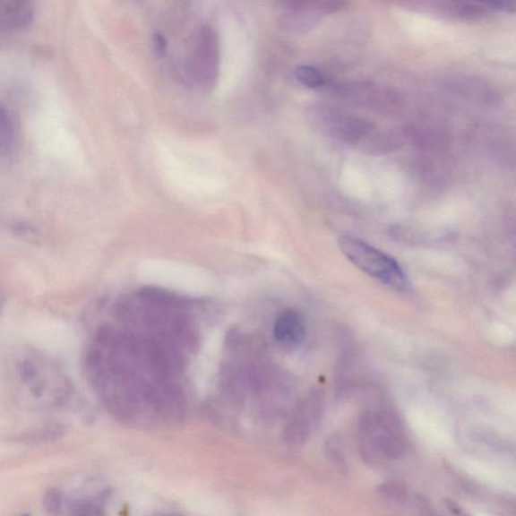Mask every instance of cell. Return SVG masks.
I'll return each mask as SVG.
<instances>
[{
  "label": "cell",
  "mask_w": 516,
  "mask_h": 516,
  "mask_svg": "<svg viewBox=\"0 0 516 516\" xmlns=\"http://www.w3.org/2000/svg\"><path fill=\"white\" fill-rule=\"evenodd\" d=\"M319 417V408L310 401H305L294 411L286 426L285 439L289 445L300 446L308 440L313 426Z\"/></svg>",
  "instance_id": "9c48e42d"
},
{
  "label": "cell",
  "mask_w": 516,
  "mask_h": 516,
  "mask_svg": "<svg viewBox=\"0 0 516 516\" xmlns=\"http://www.w3.org/2000/svg\"><path fill=\"white\" fill-rule=\"evenodd\" d=\"M359 451L368 464L377 465L400 459L406 452L402 435L389 417L367 415L359 429Z\"/></svg>",
  "instance_id": "6da1fadb"
},
{
  "label": "cell",
  "mask_w": 516,
  "mask_h": 516,
  "mask_svg": "<svg viewBox=\"0 0 516 516\" xmlns=\"http://www.w3.org/2000/svg\"><path fill=\"white\" fill-rule=\"evenodd\" d=\"M507 297H508V300L516 304V281L511 287V288L508 289Z\"/></svg>",
  "instance_id": "ffe728a7"
},
{
  "label": "cell",
  "mask_w": 516,
  "mask_h": 516,
  "mask_svg": "<svg viewBox=\"0 0 516 516\" xmlns=\"http://www.w3.org/2000/svg\"><path fill=\"white\" fill-rule=\"evenodd\" d=\"M72 516H103L99 507L91 503H80L73 510Z\"/></svg>",
  "instance_id": "ac0fdd59"
},
{
  "label": "cell",
  "mask_w": 516,
  "mask_h": 516,
  "mask_svg": "<svg viewBox=\"0 0 516 516\" xmlns=\"http://www.w3.org/2000/svg\"><path fill=\"white\" fill-rule=\"evenodd\" d=\"M346 5L340 2H292L286 4L280 23L290 32L310 30L320 22L322 15L334 13Z\"/></svg>",
  "instance_id": "5b68a950"
},
{
  "label": "cell",
  "mask_w": 516,
  "mask_h": 516,
  "mask_svg": "<svg viewBox=\"0 0 516 516\" xmlns=\"http://www.w3.org/2000/svg\"><path fill=\"white\" fill-rule=\"evenodd\" d=\"M379 494L386 499L400 502L406 497V490L400 483L394 481L384 482L378 487Z\"/></svg>",
  "instance_id": "e0dca14e"
},
{
  "label": "cell",
  "mask_w": 516,
  "mask_h": 516,
  "mask_svg": "<svg viewBox=\"0 0 516 516\" xmlns=\"http://www.w3.org/2000/svg\"><path fill=\"white\" fill-rule=\"evenodd\" d=\"M165 516V515H164ZM167 516H173V515H167Z\"/></svg>",
  "instance_id": "7402d4cb"
},
{
  "label": "cell",
  "mask_w": 516,
  "mask_h": 516,
  "mask_svg": "<svg viewBox=\"0 0 516 516\" xmlns=\"http://www.w3.org/2000/svg\"><path fill=\"white\" fill-rule=\"evenodd\" d=\"M32 335L37 342L46 346L47 348H61L71 341V333L68 329L56 322H46V324L37 326Z\"/></svg>",
  "instance_id": "30bf717a"
},
{
  "label": "cell",
  "mask_w": 516,
  "mask_h": 516,
  "mask_svg": "<svg viewBox=\"0 0 516 516\" xmlns=\"http://www.w3.org/2000/svg\"><path fill=\"white\" fill-rule=\"evenodd\" d=\"M305 334V320L300 312L288 309L280 314L274 324L273 335L281 348L297 349L304 342Z\"/></svg>",
  "instance_id": "ba28073f"
},
{
  "label": "cell",
  "mask_w": 516,
  "mask_h": 516,
  "mask_svg": "<svg viewBox=\"0 0 516 516\" xmlns=\"http://www.w3.org/2000/svg\"><path fill=\"white\" fill-rule=\"evenodd\" d=\"M311 121L321 131L350 144H361L366 147L374 133V125L369 120L344 115L329 108H314L309 113Z\"/></svg>",
  "instance_id": "277c9868"
},
{
  "label": "cell",
  "mask_w": 516,
  "mask_h": 516,
  "mask_svg": "<svg viewBox=\"0 0 516 516\" xmlns=\"http://www.w3.org/2000/svg\"><path fill=\"white\" fill-rule=\"evenodd\" d=\"M488 337L491 342L497 345H508L513 342L514 334L511 328L503 322H494L488 331Z\"/></svg>",
  "instance_id": "5bb4252c"
},
{
  "label": "cell",
  "mask_w": 516,
  "mask_h": 516,
  "mask_svg": "<svg viewBox=\"0 0 516 516\" xmlns=\"http://www.w3.org/2000/svg\"><path fill=\"white\" fill-rule=\"evenodd\" d=\"M218 62H219V47L216 31L211 27H205L200 32L195 58L192 64L201 83L211 86L215 82Z\"/></svg>",
  "instance_id": "52a82bcc"
},
{
  "label": "cell",
  "mask_w": 516,
  "mask_h": 516,
  "mask_svg": "<svg viewBox=\"0 0 516 516\" xmlns=\"http://www.w3.org/2000/svg\"><path fill=\"white\" fill-rule=\"evenodd\" d=\"M295 76L298 82L311 89L320 88L325 83V79L321 74V72L312 66H301L297 68Z\"/></svg>",
  "instance_id": "7c38bea8"
},
{
  "label": "cell",
  "mask_w": 516,
  "mask_h": 516,
  "mask_svg": "<svg viewBox=\"0 0 516 516\" xmlns=\"http://www.w3.org/2000/svg\"><path fill=\"white\" fill-rule=\"evenodd\" d=\"M137 273L145 284L176 292L198 295L205 288L203 274L188 263L153 258L142 262Z\"/></svg>",
  "instance_id": "7a4b0ae2"
},
{
  "label": "cell",
  "mask_w": 516,
  "mask_h": 516,
  "mask_svg": "<svg viewBox=\"0 0 516 516\" xmlns=\"http://www.w3.org/2000/svg\"><path fill=\"white\" fill-rule=\"evenodd\" d=\"M20 516H30V515H28V514H22V515H20Z\"/></svg>",
  "instance_id": "44dd1931"
},
{
  "label": "cell",
  "mask_w": 516,
  "mask_h": 516,
  "mask_svg": "<svg viewBox=\"0 0 516 516\" xmlns=\"http://www.w3.org/2000/svg\"><path fill=\"white\" fill-rule=\"evenodd\" d=\"M31 10L28 3L11 2L0 8V19L8 28L26 26L30 22Z\"/></svg>",
  "instance_id": "8fae6325"
},
{
  "label": "cell",
  "mask_w": 516,
  "mask_h": 516,
  "mask_svg": "<svg viewBox=\"0 0 516 516\" xmlns=\"http://www.w3.org/2000/svg\"><path fill=\"white\" fill-rule=\"evenodd\" d=\"M325 454L329 462L332 464L338 471H340L342 474L348 471V464H347L344 451L336 440H331L326 443Z\"/></svg>",
  "instance_id": "4fadbf2b"
},
{
  "label": "cell",
  "mask_w": 516,
  "mask_h": 516,
  "mask_svg": "<svg viewBox=\"0 0 516 516\" xmlns=\"http://www.w3.org/2000/svg\"><path fill=\"white\" fill-rule=\"evenodd\" d=\"M62 506L63 498L61 492L56 489L48 490L44 497V507L47 515L60 516Z\"/></svg>",
  "instance_id": "2e32d148"
},
{
  "label": "cell",
  "mask_w": 516,
  "mask_h": 516,
  "mask_svg": "<svg viewBox=\"0 0 516 516\" xmlns=\"http://www.w3.org/2000/svg\"><path fill=\"white\" fill-rule=\"evenodd\" d=\"M152 39H153V47H155L156 51L159 54H164L167 48V42L164 36L160 34H155Z\"/></svg>",
  "instance_id": "d6986e66"
},
{
  "label": "cell",
  "mask_w": 516,
  "mask_h": 516,
  "mask_svg": "<svg viewBox=\"0 0 516 516\" xmlns=\"http://www.w3.org/2000/svg\"><path fill=\"white\" fill-rule=\"evenodd\" d=\"M339 247L358 269L383 284L393 288H400L405 285L400 266L381 250L359 239L347 236L339 240Z\"/></svg>",
  "instance_id": "3957f363"
},
{
  "label": "cell",
  "mask_w": 516,
  "mask_h": 516,
  "mask_svg": "<svg viewBox=\"0 0 516 516\" xmlns=\"http://www.w3.org/2000/svg\"><path fill=\"white\" fill-rule=\"evenodd\" d=\"M343 99L357 103L360 107L373 108L376 111H393L401 104L400 96L398 93L371 84H353L340 88Z\"/></svg>",
  "instance_id": "8992f818"
},
{
  "label": "cell",
  "mask_w": 516,
  "mask_h": 516,
  "mask_svg": "<svg viewBox=\"0 0 516 516\" xmlns=\"http://www.w3.org/2000/svg\"><path fill=\"white\" fill-rule=\"evenodd\" d=\"M14 141V126L13 119L4 109H2V125H0V143H2V151L13 147Z\"/></svg>",
  "instance_id": "9a60e30c"
}]
</instances>
